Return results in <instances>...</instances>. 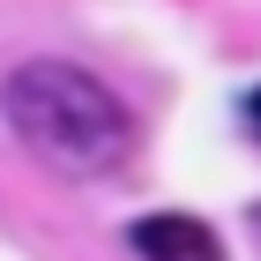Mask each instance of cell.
I'll use <instances>...</instances> for the list:
<instances>
[{"label": "cell", "mask_w": 261, "mask_h": 261, "mask_svg": "<svg viewBox=\"0 0 261 261\" xmlns=\"http://www.w3.org/2000/svg\"><path fill=\"white\" fill-rule=\"evenodd\" d=\"M0 112L22 135V149H38L67 179H105L120 172L135 149V120L127 105L105 90L97 75H82L67 60H22L0 82Z\"/></svg>", "instance_id": "6da1fadb"}, {"label": "cell", "mask_w": 261, "mask_h": 261, "mask_svg": "<svg viewBox=\"0 0 261 261\" xmlns=\"http://www.w3.org/2000/svg\"><path fill=\"white\" fill-rule=\"evenodd\" d=\"M127 246H135L142 261H217V231L201 217H142L135 231H127Z\"/></svg>", "instance_id": "7a4b0ae2"}, {"label": "cell", "mask_w": 261, "mask_h": 261, "mask_svg": "<svg viewBox=\"0 0 261 261\" xmlns=\"http://www.w3.org/2000/svg\"><path fill=\"white\" fill-rule=\"evenodd\" d=\"M246 127H254V135H261V90H254V97H246Z\"/></svg>", "instance_id": "3957f363"}]
</instances>
